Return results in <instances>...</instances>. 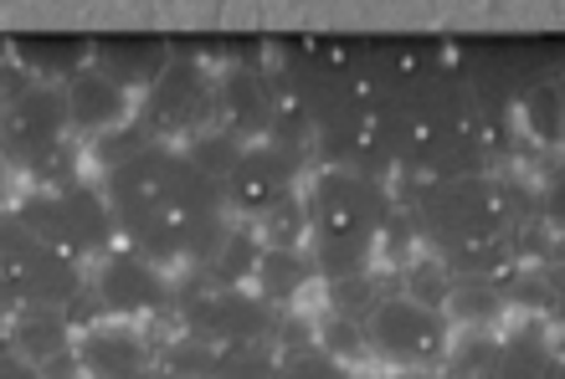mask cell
<instances>
[{
  "mask_svg": "<svg viewBox=\"0 0 565 379\" xmlns=\"http://www.w3.org/2000/svg\"><path fill=\"white\" fill-rule=\"evenodd\" d=\"M98 190L114 210L119 241L160 272L206 267L232 226L222 185L201 175L180 144H149L139 160L98 175Z\"/></svg>",
  "mask_w": 565,
  "mask_h": 379,
  "instance_id": "cell-1",
  "label": "cell"
},
{
  "mask_svg": "<svg viewBox=\"0 0 565 379\" xmlns=\"http://www.w3.org/2000/svg\"><path fill=\"white\" fill-rule=\"evenodd\" d=\"M391 149H396V180H458L489 170V113L478 108L458 73L391 102Z\"/></svg>",
  "mask_w": 565,
  "mask_h": 379,
  "instance_id": "cell-2",
  "label": "cell"
},
{
  "mask_svg": "<svg viewBox=\"0 0 565 379\" xmlns=\"http://www.w3.org/2000/svg\"><path fill=\"white\" fill-rule=\"evenodd\" d=\"M303 205H309V241H303V251L313 262V278L340 282L375 272L381 241H386L391 220H396L391 185L350 175V170H313Z\"/></svg>",
  "mask_w": 565,
  "mask_h": 379,
  "instance_id": "cell-3",
  "label": "cell"
},
{
  "mask_svg": "<svg viewBox=\"0 0 565 379\" xmlns=\"http://www.w3.org/2000/svg\"><path fill=\"white\" fill-rule=\"evenodd\" d=\"M406 201L417 210L431 247L520 236V226L530 220L524 190L514 180L493 175V170L458 175V180H417V185H406Z\"/></svg>",
  "mask_w": 565,
  "mask_h": 379,
  "instance_id": "cell-4",
  "label": "cell"
},
{
  "mask_svg": "<svg viewBox=\"0 0 565 379\" xmlns=\"http://www.w3.org/2000/svg\"><path fill=\"white\" fill-rule=\"evenodd\" d=\"M6 216H11L31 241H42L46 251H57V257H67V262H77V267L104 262L108 251L119 247V226H114V210H108L98 185L26 190Z\"/></svg>",
  "mask_w": 565,
  "mask_h": 379,
  "instance_id": "cell-5",
  "label": "cell"
},
{
  "mask_svg": "<svg viewBox=\"0 0 565 379\" xmlns=\"http://www.w3.org/2000/svg\"><path fill=\"white\" fill-rule=\"evenodd\" d=\"M170 313H175L180 334L206 338L216 349L268 344L278 334V307H268L253 288H226L206 267H185L180 282H170Z\"/></svg>",
  "mask_w": 565,
  "mask_h": 379,
  "instance_id": "cell-6",
  "label": "cell"
},
{
  "mask_svg": "<svg viewBox=\"0 0 565 379\" xmlns=\"http://www.w3.org/2000/svg\"><path fill=\"white\" fill-rule=\"evenodd\" d=\"M309 154H319V170H350V175L396 180V149H391V98L350 93L313 133Z\"/></svg>",
  "mask_w": 565,
  "mask_h": 379,
  "instance_id": "cell-7",
  "label": "cell"
},
{
  "mask_svg": "<svg viewBox=\"0 0 565 379\" xmlns=\"http://www.w3.org/2000/svg\"><path fill=\"white\" fill-rule=\"evenodd\" d=\"M67 144H73V123H67L62 83L26 77L11 98H0V164L6 170L31 175Z\"/></svg>",
  "mask_w": 565,
  "mask_h": 379,
  "instance_id": "cell-8",
  "label": "cell"
},
{
  "mask_svg": "<svg viewBox=\"0 0 565 379\" xmlns=\"http://www.w3.org/2000/svg\"><path fill=\"white\" fill-rule=\"evenodd\" d=\"M83 292V267L31 241L11 216L0 220V323L21 307H67Z\"/></svg>",
  "mask_w": 565,
  "mask_h": 379,
  "instance_id": "cell-9",
  "label": "cell"
},
{
  "mask_svg": "<svg viewBox=\"0 0 565 379\" xmlns=\"http://www.w3.org/2000/svg\"><path fill=\"white\" fill-rule=\"evenodd\" d=\"M360 328H365V354L396 369H422V375H437L447 344H452V323L406 292H386Z\"/></svg>",
  "mask_w": 565,
  "mask_h": 379,
  "instance_id": "cell-10",
  "label": "cell"
},
{
  "mask_svg": "<svg viewBox=\"0 0 565 379\" xmlns=\"http://www.w3.org/2000/svg\"><path fill=\"white\" fill-rule=\"evenodd\" d=\"M211 83H216V77H211V67L201 57H170V67L145 88L135 118L160 139V144L191 139V133H201V129L216 123Z\"/></svg>",
  "mask_w": 565,
  "mask_h": 379,
  "instance_id": "cell-11",
  "label": "cell"
},
{
  "mask_svg": "<svg viewBox=\"0 0 565 379\" xmlns=\"http://www.w3.org/2000/svg\"><path fill=\"white\" fill-rule=\"evenodd\" d=\"M309 170V149L303 144H278V139H257V144L242 149V160L232 164V175L222 180V201L226 216L253 226L282 201L294 195L298 180Z\"/></svg>",
  "mask_w": 565,
  "mask_h": 379,
  "instance_id": "cell-12",
  "label": "cell"
},
{
  "mask_svg": "<svg viewBox=\"0 0 565 379\" xmlns=\"http://www.w3.org/2000/svg\"><path fill=\"white\" fill-rule=\"evenodd\" d=\"M93 303L119 323L160 318V313H170V278L154 262H145L139 251L114 247L93 272Z\"/></svg>",
  "mask_w": 565,
  "mask_h": 379,
  "instance_id": "cell-13",
  "label": "cell"
},
{
  "mask_svg": "<svg viewBox=\"0 0 565 379\" xmlns=\"http://www.w3.org/2000/svg\"><path fill=\"white\" fill-rule=\"evenodd\" d=\"M452 67H458V52H447V46H437V42H371L365 93L402 102V98H412V93L452 77Z\"/></svg>",
  "mask_w": 565,
  "mask_h": 379,
  "instance_id": "cell-14",
  "label": "cell"
},
{
  "mask_svg": "<svg viewBox=\"0 0 565 379\" xmlns=\"http://www.w3.org/2000/svg\"><path fill=\"white\" fill-rule=\"evenodd\" d=\"M83 379H149L154 375V344L139 334L135 323L104 318L88 323L73 344Z\"/></svg>",
  "mask_w": 565,
  "mask_h": 379,
  "instance_id": "cell-15",
  "label": "cell"
},
{
  "mask_svg": "<svg viewBox=\"0 0 565 379\" xmlns=\"http://www.w3.org/2000/svg\"><path fill=\"white\" fill-rule=\"evenodd\" d=\"M62 98H67V123H73L77 139H104V133L124 129V123H135V108H139L135 93H124L93 62L62 83Z\"/></svg>",
  "mask_w": 565,
  "mask_h": 379,
  "instance_id": "cell-16",
  "label": "cell"
},
{
  "mask_svg": "<svg viewBox=\"0 0 565 379\" xmlns=\"http://www.w3.org/2000/svg\"><path fill=\"white\" fill-rule=\"evenodd\" d=\"M216 102V129L237 133L242 144L268 139V73L253 62H226L222 77L211 83Z\"/></svg>",
  "mask_w": 565,
  "mask_h": 379,
  "instance_id": "cell-17",
  "label": "cell"
},
{
  "mask_svg": "<svg viewBox=\"0 0 565 379\" xmlns=\"http://www.w3.org/2000/svg\"><path fill=\"white\" fill-rule=\"evenodd\" d=\"M0 328H6V349L21 354V359L36 369L73 359L77 323L67 318V307H21V313H11Z\"/></svg>",
  "mask_w": 565,
  "mask_h": 379,
  "instance_id": "cell-18",
  "label": "cell"
},
{
  "mask_svg": "<svg viewBox=\"0 0 565 379\" xmlns=\"http://www.w3.org/2000/svg\"><path fill=\"white\" fill-rule=\"evenodd\" d=\"M170 42L160 36H108V42H93V67L104 77H114L124 93L145 98V88L170 67Z\"/></svg>",
  "mask_w": 565,
  "mask_h": 379,
  "instance_id": "cell-19",
  "label": "cell"
},
{
  "mask_svg": "<svg viewBox=\"0 0 565 379\" xmlns=\"http://www.w3.org/2000/svg\"><path fill=\"white\" fill-rule=\"evenodd\" d=\"M11 52H21V67L26 73H42V83H52V77H77L83 67L93 62V42H83V36H15L11 42Z\"/></svg>",
  "mask_w": 565,
  "mask_h": 379,
  "instance_id": "cell-20",
  "label": "cell"
},
{
  "mask_svg": "<svg viewBox=\"0 0 565 379\" xmlns=\"http://www.w3.org/2000/svg\"><path fill=\"white\" fill-rule=\"evenodd\" d=\"M309 282H313V262H309V251H303V247H298V251H268V247H263L257 272H253V292L268 307L298 303Z\"/></svg>",
  "mask_w": 565,
  "mask_h": 379,
  "instance_id": "cell-21",
  "label": "cell"
},
{
  "mask_svg": "<svg viewBox=\"0 0 565 379\" xmlns=\"http://www.w3.org/2000/svg\"><path fill=\"white\" fill-rule=\"evenodd\" d=\"M555 349L540 323H524L520 334L499 338V365H493V379H555Z\"/></svg>",
  "mask_w": 565,
  "mask_h": 379,
  "instance_id": "cell-22",
  "label": "cell"
},
{
  "mask_svg": "<svg viewBox=\"0 0 565 379\" xmlns=\"http://www.w3.org/2000/svg\"><path fill=\"white\" fill-rule=\"evenodd\" d=\"M493 365H499V334L493 328H462L447 344L437 379H493Z\"/></svg>",
  "mask_w": 565,
  "mask_h": 379,
  "instance_id": "cell-23",
  "label": "cell"
},
{
  "mask_svg": "<svg viewBox=\"0 0 565 379\" xmlns=\"http://www.w3.org/2000/svg\"><path fill=\"white\" fill-rule=\"evenodd\" d=\"M257 257H263V241H257L253 226H242V220H232L222 236V247H216V257L206 262L211 278H222L226 288H253V272H257Z\"/></svg>",
  "mask_w": 565,
  "mask_h": 379,
  "instance_id": "cell-24",
  "label": "cell"
},
{
  "mask_svg": "<svg viewBox=\"0 0 565 379\" xmlns=\"http://www.w3.org/2000/svg\"><path fill=\"white\" fill-rule=\"evenodd\" d=\"M253 231L268 251H298L303 247V241H309V205H303V190L282 195L268 216L253 220Z\"/></svg>",
  "mask_w": 565,
  "mask_h": 379,
  "instance_id": "cell-25",
  "label": "cell"
},
{
  "mask_svg": "<svg viewBox=\"0 0 565 379\" xmlns=\"http://www.w3.org/2000/svg\"><path fill=\"white\" fill-rule=\"evenodd\" d=\"M180 149H185V160H191L201 175L222 185V180L232 175V164L242 160V149H247V144H242L237 133H226V129H216V123H211V129L191 133V139H180Z\"/></svg>",
  "mask_w": 565,
  "mask_h": 379,
  "instance_id": "cell-26",
  "label": "cell"
},
{
  "mask_svg": "<svg viewBox=\"0 0 565 379\" xmlns=\"http://www.w3.org/2000/svg\"><path fill=\"white\" fill-rule=\"evenodd\" d=\"M278 344H226V349H216V365L206 379H278Z\"/></svg>",
  "mask_w": 565,
  "mask_h": 379,
  "instance_id": "cell-27",
  "label": "cell"
},
{
  "mask_svg": "<svg viewBox=\"0 0 565 379\" xmlns=\"http://www.w3.org/2000/svg\"><path fill=\"white\" fill-rule=\"evenodd\" d=\"M149 144H160L154 133L145 129V123H124V129H114V133H104V139H88V160H93V170L98 175H108V170H119V164H129V160H139Z\"/></svg>",
  "mask_w": 565,
  "mask_h": 379,
  "instance_id": "cell-28",
  "label": "cell"
},
{
  "mask_svg": "<svg viewBox=\"0 0 565 379\" xmlns=\"http://www.w3.org/2000/svg\"><path fill=\"white\" fill-rule=\"evenodd\" d=\"M211 365H216V344L191 338V334H180L175 344L154 349V369H160V375H170V379H206Z\"/></svg>",
  "mask_w": 565,
  "mask_h": 379,
  "instance_id": "cell-29",
  "label": "cell"
},
{
  "mask_svg": "<svg viewBox=\"0 0 565 379\" xmlns=\"http://www.w3.org/2000/svg\"><path fill=\"white\" fill-rule=\"evenodd\" d=\"M324 297H329V313L365 323V313H371V307L386 297V288H381V278H375V272H360V278L324 282Z\"/></svg>",
  "mask_w": 565,
  "mask_h": 379,
  "instance_id": "cell-30",
  "label": "cell"
},
{
  "mask_svg": "<svg viewBox=\"0 0 565 379\" xmlns=\"http://www.w3.org/2000/svg\"><path fill=\"white\" fill-rule=\"evenodd\" d=\"M520 108H524V129L535 144H555L561 139V93L551 83H530L520 93Z\"/></svg>",
  "mask_w": 565,
  "mask_h": 379,
  "instance_id": "cell-31",
  "label": "cell"
},
{
  "mask_svg": "<svg viewBox=\"0 0 565 379\" xmlns=\"http://www.w3.org/2000/svg\"><path fill=\"white\" fill-rule=\"evenodd\" d=\"M278 379H355V369H344L324 349H294V354H282Z\"/></svg>",
  "mask_w": 565,
  "mask_h": 379,
  "instance_id": "cell-32",
  "label": "cell"
},
{
  "mask_svg": "<svg viewBox=\"0 0 565 379\" xmlns=\"http://www.w3.org/2000/svg\"><path fill=\"white\" fill-rule=\"evenodd\" d=\"M319 344H324L329 359H340L344 354H365V328H360V318H340V313H329L324 328H319Z\"/></svg>",
  "mask_w": 565,
  "mask_h": 379,
  "instance_id": "cell-33",
  "label": "cell"
},
{
  "mask_svg": "<svg viewBox=\"0 0 565 379\" xmlns=\"http://www.w3.org/2000/svg\"><path fill=\"white\" fill-rule=\"evenodd\" d=\"M0 379H42V369L36 365H26V359H21V354H0Z\"/></svg>",
  "mask_w": 565,
  "mask_h": 379,
  "instance_id": "cell-34",
  "label": "cell"
},
{
  "mask_svg": "<svg viewBox=\"0 0 565 379\" xmlns=\"http://www.w3.org/2000/svg\"><path fill=\"white\" fill-rule=\"evenodd\" d=\"M391 379H437V375H422V369H396Z\"/></svg>",
  "mask_w": 565,
  "mask_h": 379,
  "instance_id": "cell-35",
  "label": "cell"
},
{
  "mask_svg": "<svg viewBox=\"0 0 565 379\" xmlns=\"http://www.w3.org/2000/svg\"><path fill=\"white\" fill-rule=\"evenodd\" d=\"M0 220H6V210H0Z\"/></svg>",
  "mask_w": 565,
  "mask_h": 379,
  "instance_id": "cell-36",
  "label": "cell"
}]
</instances>
